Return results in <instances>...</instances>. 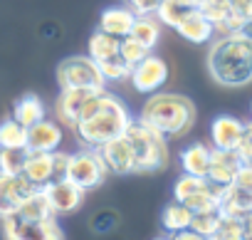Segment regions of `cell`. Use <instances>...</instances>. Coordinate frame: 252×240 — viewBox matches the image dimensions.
<instances>
[{"label": "cell", "instance_id": "60d3db41", "mask_svg": "<svg viewBox=\"0 0 252 240\" xmlns=\"http://www.w3.org/2000/svg\"><path fill=\"white\" fill-rule=\"evenodd\" d=\"M245 137H250V139H252V119L245 124Z\"/></svg>", "mask_w": 252, "mask_h": 240}, {"label": "cell", "instance_id": "277c9868", "mask_svg": "<svg viewBox=\"0 0 252 240\" xmlns=\"http://www.w3.org/2000/svg\"><path fill=\"white\" fill-rule=\"evenodd\" d=\"M126 141L131 144L136 171L139 173H156L163 171L168 164V144L166 137L151 127H146L139 119H131L129 127L124 129Z\"/></svg>", "mask_w": 252, "mask_h": 240}, {"label": "cell", "instance_id": "ab89813d", "mask_svg": "<svg viewBox=\"0 0 252 240\" xmlns=\"http://www.w3.org/2000/svg\"><path fill=\"white\" fill-rule=\"evenodd\" d=\"M230 35H235V37H242V40H252V20H235V25H232V33Z\"/></svg>", "mask_w": 252, "mask_h": 240}, {"label": "cell", "instance_id": "9c48e42d", "mask_svg": "<svg viewBox=\"0 0 252 240\" xmlns=\"http://www.w3.org/2000/svg\"><path fill=\"white\" fill-rule=\"evenodd\" d=\"M99 154L109 169V173H134L136 171V161H134V151H131V144L126 141V137H114L109 139L106 144L99 146Z\"/></svg>", "mask_w": 252, "mask_h": 240}, {"label": "cell", "instance_id": "74e56055", "mask_svg": "<svg viewBox=\"0 0 252 240\" xmlns=\"http://www.w3.org/2000/svg\"><path fill=\"white\" fill-rule=\"evenodd\" d=\"M232 15L240 20H252V0H230Z\"/></svg>", "mask_w": 252, "mask_h": 240}, {"label": "cell", "instance_id": "4316f807", "mask_svg": "<svg viewBox=\"0 0 252 240\" xmlns=\"http://www.w3.org/2000/svg\"><path fill=\"white\" fill-rule=\"evenodd\" d=\"M188 10H193L190 5H186V3H181V0H163V3L158 5V10L154 13L156 18H158V23L161 25H168V28H173L176 30V25L186 18V13Z\"/></svg>", "mask_w": 252, "mask_h": 240}, {"label": "cell", "instance_id": "ba28073f", "mask_svg": "<svg viewBox=\"0 0 252 240\" xmlns=\"http://www.w3.org/2000/svg\"><path fill=\"white\" fill-rule=\"evenodd\" d=\"M45 191H47V198H50V206H52V213L55 215H69V213H74L82 206L84 193H87L82 186L72 183L69 178H55V181H50L45 186Z\"/></svg>", "mask_w": 252, "mask_h": 240}, {"label": "cell", "instance_id": "7a4b0ae2", "mask_svg": "<svg viewBox=\"0 0 252 240\" xmlns=\"http://www.w3.org/2000/svg\"><path fill=\"white\" fill-rule=\"evenodd\" d=\"M208 72L220 87H247L252 82V40L218 35L208 50Z\"/></svg>", "mask_w": 252, "mask_h": 240}, {"label": "cell", "instance_id": "f1b7e54d", "mask_svg": "<svg viewBox=\"0 0 252 240\" xmlns=\"http://www.w3.org/2000/svg\"><path fill=\"white\" fill-rule=\"evenodd\" d=\"M25 154L28 149H0V173H8V176L23 173Z\"/></svg>", "mask_w": 252, "mask_h": 240}, {"label": "cell", "instance_id": "52a82bcc", "mask_svg": "<svg viewBox=\"0 0 252 240\" xmlns=\"http://www.w3.org/2000/svg\"><path fill=\"white\" fill-rule=\"evenodd\" d=\"M129 79H131V84H134L136 92H141V94H154V92H158V89L168 82V65H166L163 57L149 52L141 62H136V65L131 67Z\"/></svg>", "mask_w": 252, "mask_h": 240}, {"label": "cell", "instance_id": "2e32d148", "mask_svg": "<svg viewBox=\"0 0 252 240\" xmlns=\"http://www.w3.org/2000/svg\"><path fill=\"white\" fill-rule=\"evenodd\" d=\"M220 213L230 215V218H240L247 220L252 215V191L240 188V186H227L222 198H220Z\"/></svg>", "mask_w": 252, "mask_h": 240}, {"label": "cell", "instance_id": "5bb4252c", "mask_svg": "<svg viewBox=\"0 0 252 240\" xmlns=\"http://www.w3.org/2000/svg\"><path fill=\"white\" fill-rule=\"evenodd\" d=\"M176 33L183 37V40H188V42H193V45H205V42H210L213 37H215V25L200 13V10H188L186 13V18L176 25Z\"/></svg>", "mask_w": 252, "mask_h": 240}, {"label": "cell", "instance_id": "cb8c5ba5", "mask_svg": "<svg viewBox=\"0 0 252 240\" xmlns=\"http://www.w3.org/2000/svg\"><path fill=\"white\" fill-rule=\"evenodd\" d=\"M119 45H121V37H116V35H111V33L99 30V33H94V35L89 37L87 52H89V57H92V60L101 62V60H109V57L119 55Z\"/></svg>", "mask_w": 252, "mask_h": 240}, {"label": "cell", "instance_id": "d6a6232c", "mask_svg": "<svg viewBox=\"0 0 252 240\" xmlns=\"http://www.w3.org/2000/svg\"><path fill=\"white\" fill-rule=\"evenodd\" d=\"M215 240H245V220L222 215L218 233H215Z\"/></svg>", "mask_w": 252, "mask_h": 240}, {"label": "cell", "instance_id": "ac0fdd59", "mask_svg": "<svg viewBox=\"0 0 252 240\" xmlns=\"http://www.w3.org/2000/svg\"><path fill=\"white\" fill-rule=\"evenodd\" d=\"M136 20V13L129 8V5H114V8H106L99 18V30L104 33H111L116 37H126L131 33V25Z\"/></svg>", "mask_w": 252, "mask_h": 240}, {"label": "cell", "instance_id": "f546056e", "mask_svg": "<svg viewBox=\"0 0 252 240\" xmlns=\"http://www.w3.org/2000/svg\"><path fill=\"white\" fill-rule=\"evenodd\" d=\"M149 52H154V50H146L141 42H136L131 35H126V37H121V45H119V57L129 65V67H134L136 62H141Z\"/></svg>", "mask_w": 252, "mask_h": 240}, {"label": "cell", "instance_id": "e0dca14e", "mask_svg": "<svg viewBox=\"0 0 252 240\" xmlns=\"http://www.w3.org/2000/svg\"><path fill=\"white\" fill-rule=\"evenodd\" d=\"M62 144V129L55 122L40 119L37 124L28 127V149L35 151H55Z\"/></svg>", "mask_w": 252, "mask_h": 240}, {"label": "cell", "instance_id": "7c38bea8", "mask_svg": "<svg viewBox=\"0 0 252 240\" xmlns=\"http://www.w3.org/2000/svg\"><path fill=\"white\" fill-rule=\"evenodd\" d=\"M245 137V122H240L237 116L220 114L213 119L210 124V141L215 149H235L237 141Z\"/></svg>", "mask_w": 252, "mask_h": 240}, {"label": "cell", "instance_id": "d4e9b609", "mask_svg": "<svg viewBox=\"0 0 252 240\" xmlns=\"http://www.w3.org/2000/svg\"><path fill=\"white\" fill-rule=\"evenodd\" d=\"M0 149H28V127L15 119L0 122Z\"/></svg>", "mask_w": 252, "mask_h": 240}, {"label": "cell", "instance_id": "d590c367", "mask_svg": "<svg viewBox=\"0 0 252 240\" xmlns=\"http://www.w3.org/2000/svg\"><path fill=\"white\" fill-rule=\"evenodd\" d=\"M161 3L163 0H126V5H129L136 15H154Z\"/></svg>", "mask_w": 252, "mask_h": 240}, {"label": "cell", "instance_id": "4fadbf2b", "mask_svg": "<svg viewBox=\"0 0 252 240\" xmlns=\"http://www.w3.org/2000/svg\"><path fill=\"white\" fill-rule=\"evenodd\" d=\"M23 176L42 188L47 186L50 181H55V164H52V151H35V149H28L25 154V164H23Z\"/></svg>", "mask_w": 252, "mask_h": 240}, {"label": "cell", "instance_id": "44dd1931", "mask_svg": "<svg viewBox=\"0 0 252 240\" xmlns=\"http://www.w3.org/2000/svg\"><path fill=\"white\" fill-rule=\"evenodd\" d=\"M210 154H213V146H208V144H190V146L181 154L183 173L205 176V173H208V166H210Z\"/></svg>", "mask_w": 252, "mask_h": 240}, {"label": "cell", "instance_id": "836d02e7", "mask_svg": "<svg viewBox=\"0 0 252 240\" xmlns=\"http://www.w3.org/2000/svg\"><path fill=\"white\" fill-rule=\"evenodd\" d=\"M89 228L96 235H106V233H111V230L119 228V213L116 210H99V213L92 215Z\"/></svg>", "mask_w": 252, "mask_h": 240}, {"label": "cell", "instance_id": "8992f818", "mask_svg": "<svg viewBox=\"0 0 252 240\" xmlns=\"http://www.w3.org/2000/svg\"><path fill=\"white\" fill-rule=\"evenodd\" d=\"M109 176V169L99 154V149H82L77 154H69L67 169H64V178H69L72 183L82 186L84 191L96 188L104 183V178Z\"/></svg>", "mask_w": 252, "mask_h": 240}, {"label": "cell", "instance_id": "484cf974", "mask_svg": "<svg viewBox=\"0 0 252 240\" xmlns=\"http://www.w3.org/2000/svg\"><path fill=\"white\" fill-rule=\"evenodd\" d=\"M222 220V213L220 208L215 210H203V213H193V220H190V230L198 233V238H215L218 233V225Z\"/></svg>", "mask_w": 252, "mask_h": 240}, {"label": "cell", "instance_id": "9a60e30c", "mask_svg": "<svg viewBox=\"0 0 252 240\" xmlns=\"http://www.w3.org/2000/svg\"><path fill=\"white\" fill-rule=\"evenodd\" d=\"M94 89H62L60 97H57V119L74 129V124L79 122V114H82V106L87 102V97L92 94Z\"/></svg>", "mask_w": 252, "mask_h": 240}, {"label": "cell", "instance_id": "e575fe53", "mask_svg": "<svg viewBox=\"0 0 252 240\" xmlns=\"http://www.w3.org/2000/svg\"><path fill=\"white\" fill-rule=\"evenodd\" d=\"M23 230V220L18 213H8V215H0V235L8 238V240H23L20 238Z\"/></svg>", "mask_w": 252, "mask_h": 240}, {"label": "cell", "instance_id": "3957f363", "mask_svg": "<svg viewBox=\"0 0 252 240\" xmlns=\"http://www.w3.org/2000/svg\"><path fill=\"white\" fill-rule=\"evenodd\" d=\"M139 122L168 137H183L195 124V104L173 92H154L141 109Z\"/></svg>", "mask_w": 252, "mask_h": 240}, {"label": "cell", "instance_id": "8fae6325", "mask_svg": "<svg viewBox=\"0 0 252 240\" xmlns=\"http://www.w3.org/2000/svg\"><path fill=\"white\" fill-rule=\"evenodd\" d=\"M35 188H37V186H32L23 173H18V176L0 173V215L18 213L20 203H23Z\"/></svg>", "mask_w": 252, "mask_h": 240}, {"label": "cell", "instance_id": "8d00e7d4", "mask_svg": "<svg viewBox=\"0 0 252 240\" xmlns=\"http://www.w3.org/2000/svg\"><path fill=\"white\" fill-rule=\"evenodd\" d=\"M235 154H237V159H240L242 166H252V139L250 137H242L237 141V146H235Z\"/></svg>", "mask_w": 252, "mask_h": 240}, {"label": "cell", "instance_id": "b9f144b4", "mask_svg": "<svg viewBox=\"0 0 252 240\" xmlns=\"http://www.w3.org/2000/svg\"><path fill=\"white\" fill-rule=\"evenodd\" d=\"M250 109H252V106H250Z\"/></svg>", "mask_w": 252, "mask_h": 240}, {"label": "cell", "instance_id": "5b68a950", "mask_svg": "<svg viewBox=\"0 0 252 240\" xmlns=\"http://www.w3.org/2000/svg\"><path fill=\"white\" fill-rule=\"evenodd\" d=\"M60 89H104L106 79L99 69V62L89 55H74L57 65Z\"/></svg>", "mask_w": 252, "mask_h": 240}, {"label": "cell", "instance_id": "ffe728a7", "mask_svg": "<svg viewBox=\"0 0 252 240\" xmlns=\"http://www.w3.org/2000/svg\"><path fill=\"white\" fill-rule=\"evenodd\" d=\"M129 35L136 42H141L146 50H156V45L161 40V23L156 15H136Z\"/></svg>", "mask_w": 252, "mask_h": 240}, {"label": "cell", "instance_id": "d6986e66", "mask_svg": "<svg viewBox=\"0 0 252 240\" xmlns=\"http://www.w3.org/2000/svg\"><path fill=\"white\" fill-rule=\"evenodd\" d=\"M18 215H20V220H23V223H40V220H45V218L55 215V213H52V206H50V198H47L45 186H42V188H35V191H32L23 203H20Z\"/></svg>", "mask_w": 252, "mask_h": 240}, {"label": "cell", "instance_id": "1f68e13d", "mask_svg": "<svg viewBox=\"0 0 252 240\" xmlns=\"http://www.w3.org/2000/svg\"><path fill=\"white\" fill-rule=\"evenodd\" d=\"M205 176H193V173H183L178 181H176V186H173V198L176 201H186L188 196H193L195 191H200V188H205Z\"/></svg>", "mask_w": 252, "mask_h": 240}, {"label": "cell", "instance_id": "30bf717a", "mask_svg": "<svg viewBox=\"0 0 252 240\" xmlns=\"http://www.w3.org/2000/svg\"><path fill=\"white\" fill-rule=\"evenodd\" d=\"M240 159L235 154V149H215L213 146V154H210V166H208V173H205V181L213 183V186H220V188H227L235 183V173L240 169Z\"/></svg>", "mask_w": 252, "mask_h": 240}, {"label": "cell", "instance_id": "603a6c76", "mask_svg": "<svg viewBox=\"0 0 252 240\" xmlns=\"http://www.w3.org/2000/svg\"><path fill=\"white\" fill-rule=\"evenodd\" d=\"M13 119L20 122L23 127H32L37 124L40 119H45V104L37 94H25L23 99H18L15 104V111H13Z\"/></svg>", "mask_w": 252, "mask_h": 240}, {"label": "cell", "instance_id": "83f0119b", "mask_svg": "<svg viewBox=\"0 0 252 240\" xmlns=\"http://www.w3.org/2000/svg\"><path fill=\"white\" fill-rule=\"evenodd\" d=\"M195 10H200L215 28L220 23H225L230 15H232V5H230V0H198V5Z\"/></svg>", "mask_w": 252, "mask_h": 240}, {"label": "cell", "instance_id": "f35d334b", "mask_svg": "<svg viewBox=\"0 0 252 240\" xmlns=\"http://www.w3.org/2000/svg\"><path fill=\"white\" fill-rule=\"evenodd\" d=\"M235 186L252 191V166H240L235 173Z\"/></svg>", "mask_w": 252, "mask_h": 240}, {"label": "cell", "instance_id": "7402d4cb", "mask_svg": "<svg viewBox=\"0 0 252 240\" xmlns=\"http://www.w3.org/2000/svg\"><path fill=\"white\" fill-rule=\"evenodd\" d=\"M190 220H193V210H190L183 201H176V198H173V203H168V206L163 208V213H161V225H163L171 235L178 233V230L190 228Z\"/></svg>", "mask_w": 252, "mask_h": 240}, {"label": "cell", "instance_id": "4dcf8cb0", "mask_svg": "<svg viewBox=\"0 0 252 240\" xmlns=\"http://www.w3.org/2000/svg\"><path fill=\"white\" fill-rule=\"evenodd\" d=\"M99 69H101V74H104L106 82H124V79H129V72H131V67L126 65L119 55H114L109 60H101L99 62Z\"/></svg>", "mask_w": 252, "mask_h": 240}, {"label": "cell", "instance_id": "6da1fadb", "mask_svg": "<svg viewBox=\"0 0 252 240\" xmlns=\"http://www.w3.org/2000/svg\"><path fill=\"white\" fill-rule=\"evenodd\" d=\"M131 114L126 109V104L104 89H94L79 114V122L74 124V137L79 139L82 146L87 149H99L114 137H121L124 129L129 127Z\"/></svg>", "mask_w": 252, "mask_h": 240}]
</instances>
